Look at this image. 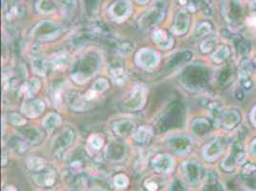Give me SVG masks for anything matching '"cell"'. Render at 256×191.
Returning a JSON list of instances; mask_svg holds the SVG:
<instances>
[{
  "label": "cell",
  "instance_id": "cell-1",
  "mask_svg": "<svg viewBox=\"0 0 256 191\" xmlns=\"http://www.w3.org/2000/svg\"><path fill=\"white\" fill-rule=\"evenodd\" d=\"M101 64V58L95 52L85 54L74 64L71 73L72 80L78 85L85 84L98 72Z\"/></svg>",
  "mask_w": 256,
  "mask_h": 191
},
{
  "label": "cell",
  "instance_id": "cell-2",
  "mask_svg": "<svg viewBox=\"0 0 256 191\" xmlns=\"http://www.w3.org/2000/svg\"><path fill=\"white\" fill-rule=\"evenodd\" d=\"M63 30L61 26L52 20H42L31 31L30 37L40 42L51 41L59 38Z\"/></svg>",
  "mask_w": 256,
  "mask_h": 191
},
{
  "label": "cell",
  "instance_id": "cell-3",
  "mask_svg": "<svg viewBox=\"0 0 256 191\" xmlns=\"http://www.w3.org/2000/svg\"><path fill=\"white\" fill-rule=\"evenodd\" d=\"M147 100V88L143 84L133 87L123 102V109L128 112L141 110Z\"/></svg>",
  "mask_w": 256,
  "mask_h": 191
},
{
  "label": "cell",
  "instance_id": "cell-4",
  "mask_svg": "<svg viewBox=\"0 0 256 191\" xmlns=\"http://www.w3.org/2000/svg\"><path fill=\"white\" fill-rule=\"evenodd\" d=\"M166 13V4L165 2H157L152 7L149 8L144 14L141 15L139 19V27L141 29H150L154 26L159 24Z\"/></svg>",
  "mask_w": 256,
  "mask_h": 191
},
{
  "label": "cell",
  "instance_id": "cell-5",
  "mask_svg": "<svg viewBox=\"0 0 256 191\" xmlns=\"http://www.w3.org/2000/svg\"><path fill=\"white\" fill-rule=\"evenodd\" d=\"M244 161H245V150H244L243 144L240 141L235 140L231 145L230 153L222 161L221 166L224 170L230 172L234 170L237 166L242 165Z\"/></svg>",
  "mask_w": 256,
  "mask_h": 191
},
{
  "label": "cell",
  "instance_id": "cell-6",
  "mask_svg": "<svg viewBox=\"0 0 256 191\" xmlns=\"http://www.w3.org/2000/svg\"><path fill=\"white\" fill-rule=\"evenodd\" d=\"M229 143V139L224 136L214 138L210 142H208L203 149V157L207 162H214L224 153L227 145Z\"/></svg>",
  "mask_w": 256,
  "mask_h": 191
},
{
  "label": "cell",
  "instance_id": "cell-7",
  "mask_svg": "<svg viewBox=\"0 0 256 191\" xmlns=\"http://www.w3.org/2000/svg\"><path fill=\"white\" fill-rule=\"evenodd\" d=\"M135 63L144 70H152L159 65L160 56L152 49L142 48L136 53Z\"/></svg>",
  "mask_w": 256,
  "mask_h": 191
},
{
  "label": "cell",
  "instance_id": "cell-8",
  "mask_svg": "<svg viewBox=\"0 0 256 191\" xmlns=\"http://www.w3.org/2000/svg\"><path fill=\"white\" fill-rule=\"evenodd\" d=\"M132 13V4L130 1L120 0L114 2L108 9V15L115 22H124Z\"/></svg>",
  "mask_w": 256,
  "mask_h": 191
},
{
  "label": "cell",
  "instance_id": "cell-9",
  "mask_svg": "<svg viewBox=\"0 0 256 191\" xmlns=\"http://www.w3.org/2000/svg\"><path fill=\"white\" fill-rule=\"evenodd\" d=\"M75 139V135L73 130L69 128H64L61 132H59L54 139L52 140L51 149L55 154H60L65 150Z\"/></svg>",
  "mask_w": 256,
  "mask_h": 191
},
{
  "label": "cell",
  "instance_id": "cell-10",
  "mask_svg": "<svg viewBox=\"0 0 256 191\" xmlns=\"http://www.w3.org/2000/svg\"><path fill=\"white\" fill-rule=\"evenodd\" d=\"M66 101L70 109H72L73 111L83 112L92 107L91 102L85 98V95H82L76 91L69 92L66 96Z\"/></svg>",
  "mask_w": 256,
  "mask_h": 191
},
{
  "label": "cell",
  "instance_id": "cell-11",
  "mask_svg": "<svg viewBox=\"0 0 256 191\" xmlns=\"http://www.w3.org/2000/svg\"><path fill=\"white\" fill-rule=\"evenodd\" d=\"M241 117L236 110L218 111L216 113V121L222 127L232 129L240 123Z\"/></svg>",
  "mask_w": 256,
  "mask_h": 191
},
{
  "label": "cell",
  "instance_id": "cell-12",
  "mask_svg": "<svg viewBox=\"0 0 256 191\" xmlns=\"http://www.w3.org/2000/svg\"><path fill=\"white\" fill-rule=\"evenodd\" d=\"M191 24V16L187 11L180 10L175 13L174 21L172 25V33L177 36L185 35L190 28Z\"/></svg>",
  "mask_w": 256,
  "mask_h": 191
},
{
  "label": "cell",
  "instance_id": "cell-13",
  "mask_svg": "<svg viewBox=\"0 0 256 191\" xmlns=\"http://www.w3.org/2000/svg\"><path fill=\"white\" fill-rule=\"evenodd\" d=\"M151 164L158 173H169L173 170L174 160L168 154H159L153 158Z\"/></svg>",
  "mask_w": 256,
  "mask_h": 191
},
{
  "label": "cell",
  "instance_id": "cell-14",
  "mask_svg": "<svg viewBox=\"0 0 256 191\" xmlns=\"http://www.w3.org/2000/svg\"><path fill=\"white\" fill-rule=\"evenodd\" d=\"M168 144L172 150L177 154H186L190 152L192 148V140L188 136L184 135L170 138Z\"/></svg>",
  "mask_w": 256,
  "mask_h": 191
},
{
  "label": "cell",
  "instance_id": "cell-15",
  "mask_svg": "<svg viewBox=\"0 0 256 191\" xmlns=\"http://www.w3.org/2000/svg\"><path fill=\"white\" fill-rule=\"evenodd\" d=\"M45 110V104L41 100H33L30 102H24L21 106V112L27 118L35 119L38 118Z\"/></svg>",
  "mask_w": 256,
  "mask_h": 191
},
{
  "label": "cell",
  "instance_id": "cell-16",
  "mask_svg": "<svg viewBox=\"0 0 256 191\" xmlns=\"http://www.w3.org/2000/svg\"><path fill=\"white\" fill-rule=\"evenodd\" d=\"M108 71L112 80L117 84H123L126 79V71L124 67V63L117 59L113 60L108 64Z\"/></svg>",
  "mask_w": 256,
  "mask_h": 191
},
{
  "label": "cell",
  "instance_id": "cell-17",
  "mask_svg": "<svg viewBox=\"0 0 256 191\" xmlns=\"http://www.w3.org/2000/svg\"><path fill=\"white\" fill-rule=\"evenodd\" d=\"M184 171L187 181L195 186L199 183L201 177V166L195 162H187L184 164Z\"/></svg>",
  "mask_w": 256,
  "mask_h": 191
},
{
  "label": "cell",
  "instance_id": "cell-18",
  "mask_svg": "<svg viewBox=\"0 0 256 191\" xmlns=\"http://www.w3.org/2000/svg\"><path fill=\"white\" fill-rule=\"evenodd\" d=\"M113 132L119 137H128L135 133V124L129 120H120L113 124Z\"/></svg>",
  "mask_w": 256,
  "mask_h": 191
},
{
  "label": "cell",
  "instance_id": "cell-19",
  "mask_svg": "<svg viewBox=\"0 0 256 191\" xmlns=\"http://www.w3.org/2000/svg\"><path fill=\"white\" fill-rule=\"evenodd\" d=\"M153 39L161 50H168L173 46L174 40L165 30H156L153 33Z\"/></svg>",
  "mask_w": 256,
  "mask_h": 191
},
{
  "label": "cell",
  "instance_id": "cell-20",
  "mask_svg": "<svg viewBox=\"0 0 256 191\" xmlns=\"http://www.w3.org/2000/svg\"><path fill=\"white\" fill-rule=\"evenodd\" d=\"M41 83L38 78H32L24 82L19 89V93L23 95L26 99L32 98L35 94H37L40 89Z\"/></svg>",
  "mask_w": 256,
  "mask_h": 191
},
{
  "label": "cell",
  "instance_id": "cell-21",
  "mask_svg": "<svg viewBox=\"0 0 256 191\" xmlns=\"http://www.w3.org/2000/svg\"><path fill=\"white\" fill-rule=\"evenodd\" d=\"M33 179L39 187H52L56 181V173L51 169L44 173L35 174Z\"/></svg>",
  "mask_w": 256,
  "mask_h": 191
},
{
  "label": "cell",
  "instance_id": "cell-22",
  "mask_svg": "<svg viewBox=\"0 0 256 191\" xmlns=\"http://www.w3.org/2000/svg\"><path fill=\"white\" fill-rule=\"evenodd\" d=\"M62 117L57 113H49L45 116L42 121V127L45 128L48 132L54 131L56 128L61 127L62 125Z\"/></svg>",
  "mask_w": 256,
  "mask_h": 191
},
{
  "label": "cell",
  "instance_id": "cell-23",
  "mask_svg": "<svg viewBox=\"0 0 256 191\" xmlns=\"http://www.w3.org/2000/svg\"><path fill=\"white\" fill-rule=\"evenodd\" d=\"M152 135H153L152 128L143 126V127L138 128L132 136H133V139L137 142L145 143L150 140V139L152 138Z\"/></svg>",
  "mask_w": 256,
  "mask_h": 191
},
{
  "label": "cell",
  "instance_id": "cell-24",
  "mask_svg": "<svg viewBox=\"0 0 256 191\" xmlns=\"http://www.w3.org/2000/svg\"><path fill=\"white\" fill-rule=\"evenodd\" d=\"M20 135L23 137V139L28 140V142L35 144L37 142H39L41 140L42 137V133L41 131H39V129L34 127H26L21 129L20 131Z\"/></svg>",
  "mask_w": 256,
  "mask_h": 191
},
{
  "label": "cell",
  "instance_id": "cell-25",
  "mask_svg": "<svg viewBox=\"0 0 256 191\" xmlns=\"http://www.w3.org/2000/svg\"><path fill=\"white\" fill-rule=\"evenodd\" d=\"M26 166L32 171H40L47 166V161L38 156H30L26 159Z\"/></svg>",
  "mask_w": 256,
  "mask_h": 191
},
{
  "label": "cell",
  "instance_id": "cell-26",
  "mask_svg": "<svg viewBox=\"0 0 256 191\" xmlns=\"http://www.w3.org/2000/svg\"><path fill=\"white\" fill-rule=\"evenodd\" d=\"M48 65H49V62L41 57L34 58L32 61V69L37 75L39 76H45L48 70Z\"/></svg>",
  "mask_w": 256,
  "mask_h": 191
},
{
  "label": "cell",
  "instance_id": "cell-27",
  "mask_svg": "<svg viewBox=\"0 0 256 191\" xmlns=\"http://www.w3.org/2000/svg\"><path fill=\"white\" fill-rule=\"evenodd\" d=\"M36 9L40 14H51L57 11L56 2L41 0L38 1L36 4Z\"/></svg>",
  "mask_w": 256,
  "mask_h": 191
},
{
  "label": "cell",
  "instance_id": "cell-28",
  "mask_svg": "<svg viewBox=\"0 0 256 191\" xmlns=\"http://www.w3.org/2000/svg\"><path fill=\"white\" fill-rule=\"evenodd\" d=\"M68 63H69V56L66 53H60L52 57L49 64L53 67V69L58 70L65 67Z\"/></svg>",
  "mask_w": 256,
  "mask_h": 191
},
{
  "label": "cell",
  "instance_id": "cell-29",
  "mask_svg": "<svg viewBox=\"0 0 256 191\" xmlns=\"http://www.w3.org/2000/svg\"><path fill=\"white\" fill-rule=\"evenodd\" d=\"M229 56H230V49L226 45H221L211 55V61L214 64H222L229 58Z\"/></svg>",
  "mask_w": 256,
  "mask_h": 191
},
{
  "label": "cell",
  "instance_id": "cell-30",
  "mask_svg": "<svg viewBox=\"0 0 256 191\" xmlns=\"http://www.w3.org/2000/svg\"><path fill=\"white\" fill-rule=\"evenodd\" d=\"M218 39L216 36H214L213 34H210L209 36L205 37L203 39V41L200 44V49L203 53H209L216 47Z\"/></svg>",
  "mask_w": 256,
  "mask_h": 191
},
{
  "label": "cell",
  "instance_id": "cell-31",
  "mask_svg": "<svg viewBox=\"0 0 256 191\" xmlns=\"http://www.w3.org/2000/svg\"><path fill=\"white\" fill-rule=\"evenodd\" d=\"M253 68H254V66L250 60H244L239 66L238 76L241 79H247L249 76H251Z\"/></svg>",
  "mask_w": 256,
  "mask_h": 191
},
{
  "label": "cell",
  "instance_id": "cell-32",
  "mask_svg": "<svg viewBox=\"0 0 256 191\" xmlns=\"http://www.w3.org/2000/svg\"><path fill=\"white\" fill-rule=\"evenodd\" d=\"M210 34H212V26L209 22H206V21L199 23L195 31V36L198 38H205Z\"/></svg>",
  "mask_w": 256,
  "mask_h": 191
},
{
  "label": "cell",
  "instance_id": "cell-33",
  "mask_svg": "<svg viewBox=\"0 0 256 191\" xmlns=\"http://www.w3.org/2000/svg\"><path fill=\"white\" fill-rule=\"evenodd\" d=\"M22 13L21 7L16 2H11L10 5H8V8L6 10V17L8 20H12L14 17L19 16Z\"/></svg>",
  "mask_w": 256,
  "mask_h": 191
},
{
  "label": "cell",
  "instance_id": "cell-34",
  "mask_svg": "<svg viewBox=\"0 0 256 191\" xmlns=\"http://www.w3.org/2000/svg\"><path fill=\"white\" fill-rule=\"evenodd\" d=\"M108 88H109V82H108V80H107L106 78L101 77V78L97 79V80L94 82V84L92 85L91 90H92L94 93H96V94L98 95V94H103L105 91H107Z\"/></svg>",
  "mask_w": 256,
  "mask_h": 191
},
{
  "label": "cell",
  "instance_id": "cell-35",
  "mask_svg": "<svg viewBox=\"0 0 256 191\" xmlns=\"http://www.w3.org/2000/svg\"><path fill=\"white\" fill-rule=\"evenodd\" d=\"M113 183L118 190H124L128 188L129 185V179L127 175L121 173V174H117L113 178Z\"/></svg>",
  "mask_w": 256,
  "mask_h": 191
},
{
  "label": "cell",
  "instance_id": "cell-36",
  "mask_svg": "<svg viewBox=\"0 0 256 191\" xmlns=\"http://www.w3.org/2000/svg\"><path fill=\"white\" fill-rule=\"evenodd\" d=\"M245 187L250 191H256V171L249 174H243Z\"/></svg>",
  "mask_w": 256,
  "mask_h": 191
},
{
  "label": "cell",
  "instance_id": "cell-37",
  "mask_svg": "<svg viewBox=\"0 0 256 191\" xmlns=\"http://www.w3.org/2000/svg\"><path fill=\"white\" fill-rule=\"evenodd\" d=\"M88 143H89L90 146L92 147V149L100 150L103 147V139L100 135L94 134V135L90 136L89 139H88Z\"/></svg>",
  "mask_w": 256,
  "mask_h": 191
},
{
  "label": "cell",
  "instance_id": "cell-38",
  "mask_svg": "<svg viewBox=\"0 0 256 191\" xmlns=\"http://www.w3.org/2000/svg\"><path fill=\"white\" fill-rule=\"evenodd\" d=\"M8 121L14 127H23L26 125L25 119H23L20 115L16 114V113H12V114L9 115Z\"/></svg>",
  "mask_w": 256,
  "mask_h": 191
},
{
  "label": "cell",
  "instance_id": "cell-39",
  "mask_svg": "<svg viewBox=\"0 0 256 191\" xmlns=\"http://www.w3.org/2000/svg\"><path fill=\"white\" fill-rule=\"evenodd\" d=\"M144 186H145V189L148 191H157V190H158V185L151 180L146 181L144 183Z\"/></svg>",
  "mask_w": 256,
  "mask_h": 191
},
{
  "label": "cell",
  "instance_id": "cell-40",
  "mask_svg": "<svg viewBox=\"0 0 256 191\" xmlns=\"http://www.w3.org/2000/svg\"><path fill=\"white\" fill-rule=\"evenodd\" d=\"M247 24L251 27H256V16L251 15L248 19H247Z\"/></svg>",
  "mask_w": 256,
  "mask_h": 191
},
{
  "label": "cell",
  "instance_id": "cell-41",
  "mask_svg": "<svg viewBox=\"0 0 256 191\" xmlns=\"http://www.w3.org/2000/svg\"><path fill=\"white\" fill-rule=\"evenodd\" d=\"M251 120H252L253 125L256 127V106L253 108V110L251 112Z\"/></svg>",
  "mask_w": 256,
  "mask_h": 191
},
{
  "label": "cell",
  "instance_id": "cell-42",
  "mask_svg": "<svg viewBox=\"0 0 256 191\" xmlns=\"http://www.w3.org/2000/svg\"><path fill=\"white\" fill-rule=\"evenodd\" d=\"M250 11H251L252 15L256 16V1H253V2L251 3V5H250Z\"/></svg>",
  "mask_w": 256,
  "mask_h": 191
},
{
  "label": "cell",
  "instance_id": "cell-43",
  "mask_svg": "<svg viewBox=\"0 0 256 191\" xmlns=\"http://www.w3.org/2000/svg\"><path fill=\"white\" fill-rule=\"evenodd\" d=\"M250 150H251L252 154H254V155H256V140H254V141L252 142L251 147H250Z\"/></svg>",
  "mask_w": 256,
  "mask_h": 191
},
{
  "label": "cell",
  "instance_id": "cell-44",
  "mask_svg": "<svg viewBox=\"0 0 256 191\" xmlns=\"http://www.w3.org/2000/svg\"><path fill=\"white\" fill-rule=\"evenodd\" d=\"M3 191H16V189L13 187V186H8L4 189Z\"/></svg>",
  "mask_w": 256,
  "mask_h": 191
},
{
  "label": "cell",
  "instance_id": "cell-45",
  "mask_svg": "<svg viewBox=\"0 0 256 191\" xmlns=\"http://www.w3.org/2000/svg\"><path fill=\"white\" fill-rule=\"evenodd\" d=\"M254 65H255V67H256V60H255V63H254Z\"/></svg>",
  "mask_w": 256,
  "mask_h": 191
}]
</instances>
